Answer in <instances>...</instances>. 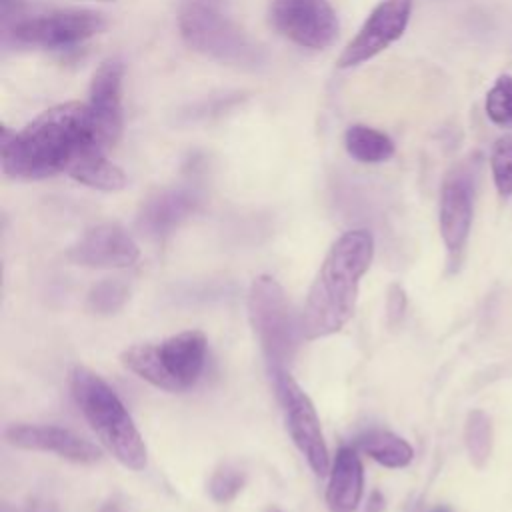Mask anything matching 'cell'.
<instances>
[{
	"label": "cell",
	"instance_id": "7",
	"mask_svg": "<svg viewBox=\"0 0 512 512\" xmlns=\"http://www.w3.org/2000/svg\"><path fill=\"white\" fill-rule=\"evenodd\" d=\"M106 28V20L94 10H52L44 14H22L2 28L4 42L20 46L64 50L86 42Z\"/></svg>",
	"mask_w": 512,
	"mask_h": 512
},
{
	"label": "cell",
	"instance_id": "28",
	"mask_svg": "<svg viewBox=\"0 0 512 512\" xmlns=\"http://www.w3.org/2000/svg\"><path fill=\"white\" fill-rule=\"evenodd\" d=\"M100 512H128V508H126V504H124L122 500L110 498V500L100 508Z\"/></svg>",
	"mask_w": 512,
	"mask_h": 512
},
{
	"label": "cell",
	"instance_id": "30",
	"mask_svg": "<svg viewBox=\"0 0 512 512\" xmlns=\"http://www.w3.org/2000/svg\"><path fill=\"white\" fill-rule=\"evenodd\" d=\"M264 512H282V510H278V508H266Z\"/></svg>",
	"mask_w": 512,
	"mask_h": 512
},
{
	"label": "cell",
	"instance_id": "8",
	"mask_svg": "<svg viewBox=\"0 0 512 512\" xmlns=\"http://www.w3.org/2000/svg\"><path fill=\"white\" fill-rule=\"evenodd\" d=\"M272 378L276 396L284 412L286 430L294 446L304 456L316 476H328L332 460L322 434L320 418L310 396L300 388V384L290 376L288 370L274 372Z\"/></svg>",
	"mask_w": 512,
	"mask_h": 512
},
{
	"label": "cell",
	"instance_id": "6",
	"mask_svg": "<svg viewBox=\"0 0 512 512\" xmlns=\"http://www.w3.org/2000/svg\"><path fill=\"white\" fill-rule=\"evenodd\" d=\"M182 40L202 56L238 68L264 64V50L238 24L222 16L210 4L190 0L178 12Z\"/></svg>",
	"mask_w": 512,
	"mask_h": 512
},
{
	"label": "cell",
	"instance_id": "10",
	"mask_svg": "<svg viewBox=\"0 0 512 512\" xmlns=\"http://www.w3.org/2000/svg\"><path fill=\"white\" fill-rule=\"evenodd\" d=\"M412 0H380L356 36L346 44L338 56V68H356L394 44L406 30L412 14Z\"/></svg>",
	"mask_w": 512,
	"mask_h": 512
},
{
	"label": "cell",
	"instance_id": "4",
	"mask_svg": "<svg viewBox=\"0 0 512 512\" xmlns=\"http://www.w3.org/2000/svg\"><path fill=\"white\" fill-rule=\"evenodd\" d=\"M206 352V336L200 330H184L162 342L132 344L120 354V362L154 388L184 392L200 380Z\"/></svg>",
	"mask_w": 512,
	"mask_h": 512
},
{
	"label": "cell",
	"instance_id": "9",
	"mask_svg": "<svg viewBox=\"0 0 512 512\" xmlns=\"http://www.w3.org/2000/svg\"><path fill=\"white\" fill-rule=\"evenodd\" d=\"M270 22L284 38L308 50L330 48L340 32L328 0H272Z\"/></svg>",
	"mask_w": 512,
	"mask_h": 512
},
{
	"label": "cell",
	"instance_id": "24",
	"mask_svg": "<svg viewBox=\"0 0 512 512\" xmlns=\"http://www.w3.org/2000/svg\"><path fill=\"white\" fill-rule=\"evenodd\" d=\"M492 178L502 198L512 196V136L498 138L490 154Z\"/></svg>",
	"mask_w": 512,
	"mask_h": 512
},
{
	"label": "cell",
	"instance_id": "16",
	"mask_svg": "<svg viewBox=\"0 0 512 512\" xmlns=\"http://www.w3.org/2000/svg\"><path fill=\"white\" fill-rule=\"evenodd\" d=\"M364 494V468L358 452L350 446L338 448L326 486L330 512H356Z\"/></svg>",
	"mask_w": 512,
	"mask_h": 512
},
{
	"label": "cell",
	"instance_id": "1",
	"mask_svg": "<svg viewBox=\"0 0 512 512\" xmlns=\"http://www.w3.org/2000/svg\"><path fill=\"white\" fill-rule=\"evenodd\" d=\"M92 150L106 152L98 142L88 102L56 104L20 132L2 128V172L14 180L32 182L68 172Z\"/></svg>",
	"mask_w": 512,
	"mask_h": 512
},
{
	"label": "cell",
	"instance_id": "13",
	"mask_svg": "<svg viewBox=\"0 0 512 512\" xmlns=\"http://www.w3.org/2000/svg\"><path fill=\"white\" fill-rule=\"evenodd\" d=\"M4 440L14 448L50 452L74 464H94L102 458L96 444L56 424H10L4 430Z\"/></svg>",
	"mask_w": 512,
	"mask_h": 512
},
{
	"label": "cell",
	"instance_id": "2",
	"mask_svg": "<svg viewBox=\"0 0 512 512\" xmlns=\"http://www.w3.org/2000/svg\"><path fill=\"white\" fill-rule=\"evenodd\" d=\"M374 258L368 230L344 232L326 252L306 294L300 326L304 340H320L340 332L354 316L360 280Z\"/></svg>",
	"mask_w": 512,
	"mask_h": 512
},
{
	"label": "cell",
	"instance_id": "29",
	"mask_svg": "<svg viewBox=\"0 0 512 512\" xmlns=\"http://www.w3.org/2000/svg\"><path fill=\"white\" fill-rule=\"evenodd\" d=\"M430 512H452L448 506H436V508H432Z\"/></svg>",
	"mask_w": 512,
	"mask_h": 512
},
{
	"label": "cell",
	"instance_id": "11",
	"mask_svg": "<svg viewBox=\"0 0 512 512\" xmlns=\"http://www.w3.org/2000/svg\"><path fill=\"white\" fill-rule=\"evenodd\" d=\"M122 80L124 64L118 58L104 60L92 74L88 90V106L92 112L98 142L104 150L112 148L124 128L122 112Z\"/></svg>",
	"mask_w": 512,
	"mask_h": 512
},
{
	"label": "cell",
	"instance_id": "26",
	"mask_svg": "<svg viewBox=\"0 0 512 512\" xmlns=\"http://www.w3.org/2000/svg\"><path fill=\"white\" fill-rule=\"evenodd\" d=\"M384 508H386V500H384V496H382L378 490H374V492L368 496L366 512H384Z\"/></svg>",
	"mask_w": 512,
	"mask_h": 512
},
{
	"label": "cell",
	"instance_id": "18",
	"mask_svg": "<svg viewBox=\"0 0 512 512\" xmlns=\"http://www.w3.org/2000/svg\"><path fill=\"white\" fill-rule=\"evenodd\" d=\"M344 148L350 158L360 164H382L396 152L394 140L372 126L352 124L344 132Z\"/></svg>",
	"mask_w": 512,
	"mask_h": 512
},
{
	"label": "cell",
	"instance_id": "23",
	"mask_svg": "<svg viewBox=\"0 0 512 512\" xmlns=\"http://www.w3.org/2000/svg\"><path fill=\"white\" fill-rule=\"evenodd\" d=\"M246 484V472L234 464H220L208 482V492L214 502L226 504L234 500Z\"/></svg>",
	"mask_w": 512,
	"mask_h": 512
},
{
	"label": "cell",
	"instance_id": "17",
	"mask_svg": "<svg viewBox=\"0 0 512 512\" xmlns=\"http://www.w3.org/2000/svg\"><path fill=\"white\" fill-rule=\"evenodd\" d=\"M66 174L72 180L100 192H118L124 190L128 184L124 170L110 162L106 158V152L102 150H92L84 154L72 164V168Z\"/></svg>",
	"mask_w": 512,
	"mask_h": 512
},
{
	"label": "cell",
	"instance_id": "3",
	"mask_svg": "<svg viewBox=\"0 0 512 512\" xmlns=\"http://www.w3.org/2000/svg\"><path fill=\"white\" fill-rule=\"evenodd\" d=\"M70 390L82 416L106 446V450L128 470H144L148 452L140 430L114 388L86 366L70 370Z\"/></svg>",
	"mask_w": 512,
	"mask_h": 512
},
{
	"label": "cell",
	"instance_id": "20",
	"mask_svg": "<svg viewBox=\"0 0 512 512\" xmlns=\"http://www.w3.org/2000/svg\"><path fill=\"white\" fill-rule=\"evenodd\" d=\"M494 444V430L492 420L484 410H470L464 422V446L472 466L478 470L486 466L492 454Z\"/></svg>",
	"mask_w": 512,
	"mask_h": 512
},
{
	"label": "cell",
	"instance_id": "12",
	"mask_svg": "<svg viewBox=\"0 0 512 512\" xmlns=\"http://www.w3.org/2000/svg\"><path fill=\"white\" fill-rule=\"evenodd\" d=\"M66 258L84 268H130L138 262L140 248L120 224L106 222L88 228L82 238L68 248Z\"/></svg>",
	"mask_w": 512,
	"mask_h": 512
},
{
	"label": "cell",
	"instance_id": "31",
	"mask_svg": "<svg viewBox=\"0 0 512 512\" xmlns=\"http://www.w3.org/2000/svg\"><path fill=\"white\" fill-rule=\"evenodd\" d=\"M96 2H114V0H96Z\"/></svg>",
	"mask_w": 512,
	"mask_h": 512
},
{
	"label": "cell",
	"instance_id": "5",
	"mask_svg": "<svg viewBox=\"0 0 512 512\" xmlns=\"http://www.w3.org/2000/svg\"><path fill=\"white\" fill-rule=\"evenodd\" d=\"M246 310L270 374L286 370L296 356L302 326L292 314L282 284L268 274L256 276L248 288Z\"/></svg>",
	"mask_w": 512,
	"mask_h": 512
},
{
	"label": "cell",
	"instance_id": "15",
	"mask_svg": "<svg viewBox=\"0 0 512 512\" xmlns=\"http://www.w3.org/2000/svg\"><path fill=\"white\" fill-rule=\"evenodd\" d=\"M198 202V192L192 188L160 190L142 204L136 226L148 238H164L198 208Z\"/></svg>",
	"mask_w": 512,
	"mask_h": 512
},
{
	"label": "cell",
	"instance_id": "25",
	"mask_svg": "<svg viewBox=\"0 0 512 512\" xmlns=\"http://www.w3.org/2000/svg\"><path fill=\"white\" fill-rule=\"evenodd\" d=\"M406 310V294L404 288L400 284H390L388 292H386V316H388V324L396 326Z\"/></svg>",
	"mask_w": 512,
	"mask_h": 512
},
{
	"label": "cell",
	"instance_id": "22",
	"mask_svg": "<svg viewBox=\"0 0 512 512\" xmlns=\"http://www.w3.org/2000/svg\"><path fill=\"white\" fill-rule=\"evenodd\" d=\"M486 116L502 128L512 126V76L502 74L486 94Z\"/></svg>",
	"mask_w": 512,
	"mask_h": 512
},
{
	"label": "cell",
	"instance_id": "14",
	"mask_svg": "<svg viewBox=\"0 0 512 512\" xmlns=\"http://www.w3.org/2000/svg\"><path fill=\"white\" fill-rule=\"evenodd\" d=\"M438 224L448 252V264L454 270L462 260L472 226V184L466 174L452 172L446 176L440 190Z\"/></svg>",
	"mask_w": 512,
	"mask_h": 512
},
{
	"label": "cell",
	"instance_id": "27",
	"mask_svg": "<svg viewBox=\"0 0 512 512\" xmlns=\"http://www.w3.org/2000/svg\"><path fill=\"white\" fill-rule=\"evenodd\" d=\"M26 512H56V506L48 500H42V498H36L28 504Z\"/></svg>",
	"mask_w": 512,
	"mask_h": 512
},
{
	"label": "cell",
	"instance_id": "19",
	"mask_svg": "<svg viewBox=\"0 0 512 512\" xmlns=\"http://www.w3.org/2000/svg\"><path fill=\"white\" fill-rule=\"evenodd\" d=\"M358 448L384 468H406L414 460V448L390 430H370L358 438Z\"/></svg>",
	"mask_w": 512,
	"mask_h": 512
},
{
	"label": "cell",
	"instance_id": "21",
	"mask_svg": "<svg viewBox=\"0 0 512 512\" xmlns=\"http://www.w3.org/2000/svg\"><path fill=\"white\" fill-rule=\"evenodd\" d=\"M130 288L122 278H104L86 294V308L96 316H110L128 302Z\"/></svg>",
	"mask_w": 512,
	"mask_h": 512
}]
</instances>
